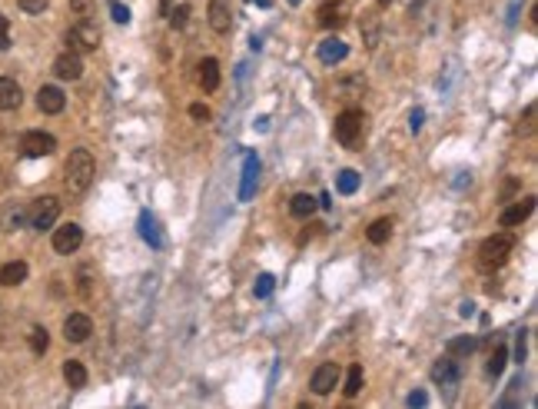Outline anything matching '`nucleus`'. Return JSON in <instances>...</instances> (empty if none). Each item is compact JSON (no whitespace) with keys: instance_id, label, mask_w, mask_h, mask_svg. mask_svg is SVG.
<instances>
[{"instance_id":"1","label":"nucleus","mask_w":538,"mask_h":409,"mask_svg":"<svg viewBox=\"0 0 538 409\" xmlns=\"http://www.w3.org/2000/svg\"><path fill=\"white\" fill-rule=\"evenodd\" d=\"M93 173H96V163L93 156H90V150H70L67 156V166H64V183H67V193L70 196H80L87 193L90 183H93Z\"/></svg>"},{"instance_id":"2","label":"nucleus","mask_w":538,"mask_h":409,"mask_svg":"<svg viewBox=\"0 0 538 409\" xmlns=\"http://www.w3.org/2000/svg\"><path fill=\"white\" fill-rule=\"evenodd\" d=\"M515 233H509V230H502V233L489 236L485 243L479 246V256H475V263H479L482 273H495L502 270V266L509 263V256L515 253Z\"/></svg>"},{"instance_id":"3","label":"nucleus","mask_w":538,"mask_h":409,"mask_svg":"<svg viewBox=\"0 0 538 409\" xmlns=\"http://www.w3.org/2000/svg\"><path fill=\"white\" fill-rule=\"evenodd\" d=\"M333 133L346 150H359L365 140V113L362 110H342L333 123Z\"/></svg>"},{"instance_id":"4","label":"nucleus","mask_w":538,"mask_h":409,"mask_svg":"<svg viewBox=\"0 0 538 409\" xmlns=\"http://www.w3.org/2000/svg\"><path fill=\"white\" fill-rule=\"evenodd\" d=\"M57 216H60V200L57 196H40V200H34L27 210V223L34 226V230H50V226L57 223Z\"/></svg>"},{"instance_id":"5","label":"nucleus","mask_w":538,"mask_h":409,"mask_svg":"<svg viewBox=\"0 0 538 409\" xmlns=\"http://www.w3.org/2000/svg\"><path fill=\"white\" fill-rule=\"evenodd\" d=\"M67 44H70V50H73V54H93V50L100 47V30H96L93 24L83 17L77 27H70Z\"/></svg>"},{"instance_id":"6","label":"nucleus","mask_w":538,"mask_h":409,"mask_svg":"<svg viewBox=\"0 0 538 409\" xmlns=\"http://www.w3.org/2000/svg\"><path fill=\"white\" fill-rule=\"evenodd\" d=\"M57 150V140L54 133H44V130H27V133L20 136V153L30 156V160H37V156H50Z\"/></svg>"},{"instance_id":"7","label":"nucleus","mask_w":538,"mask_h":409,"mask_svg":"<svg viewBox=\"0 0 538 409\" xmlns=\"http://www.w3.org/2000/svg\"><path fill=\"white\" fill-rule=\"evenodd\" d=\"M316 20H319V27H326V30L346 27V20H349V4H346V0H326V4L316 10Z\"/></svg>"},{"instance_id":"8","label":"nucleus","mask_w":538,"mask_h":409,"mask_svg":"<svg viewBox=\"0 0 538 409\" xmlns=\"http://www.w3.org/2000/svg\"><path fill=\"white\" fill-rule=\"evenodd\" d=\"M336 386H339V366L336 363H319L313 380H309V390L316 393V396H329Z\"/></svg>"},{"instance_id":"9","label":"nucleus","mask_w":538,"mask_h":409,"mask_svg":"<svg viewBox=\"0 0 538 409\" xmlns=\"http://www.w3.org/2000/svg\"><path fill=\"white\" fill-rule=\"evenodd\" d=\"M80 243H83V230H80L77 223H64L54 230V250H57V253H64V256L77 253Z\"/></svg>"},{"instance_id":"10","label":"nucleus","mask_w":538,"mask_h":409,"mask_svg":"<svg viewBox=\"0 0 538 409\" xmlns=\"http://www.w3.org/2000/svg\"><path fill=\"white\" fill-rule=\"evenodd\" d=\"M532 210H535V196H525V200H515V203H509L505 210H502V216H499L502 230L522 226V223H525V220L532 216Z\"/></svg>"},{"instance_id":"11","label":"nucleus","mask_w":538,"mask_h":409,"mask_svg":"<svg viewBox=\"0 0 538 409\" xmlns=\"http://www.w3.org/2000/svg\"><path fill=\"white\" fill-rule=\"evenodd\" d=\"M256 180H260V160H256V153H246V160H243L240 203H250L253 196H256Z\"/></svg>"},{"instance_id":"12","label":"nucleus","mask_w":538,"mask_h":409,"mask_svg":"<svg viewBox=\"0 0 538 409\" xmlns=\"http://www.w3.org/2000/svg\"><path fill=\"white\" fill-rule=\"evenodd\" d=\"M206 17H210V27L216 30V34H230L233 27V4L230 0H210V10H206Z\"/></svg>"},{"instance_id":"13","label":"nucleus","mask_w":538,"mask_h":409,"mask_svg":"<svg viewBox=\"0 0 538 409\" xmlns=\"http://www.w3.org/2000/svg\"><path fill=\"white\" fill-rule=\"evenodd\" d=\"M93 333V320H90L87 313H70L67 320H64V336L67 343H83Z\"/></svg>"},{"instance_id":"14","label":"nucleus","mask_w":538,"mask_h":409,"mask_svg":"<svg viewBox=\"0 0 538 409\" xmlns=\"http://www.w3.org/2000/svg\"><path fill=\"white\" fill-rule=\"evenodd\" d=\"M54 74H57L60 80H80V77H83V64H80V54H73V50L60 54V57L54 60Z\"/></svg>"},{"instance_id":"15","label":"nucleus","mask_w":538,"mask_h":409,"mask_svg":"<svg viewBox=\"0 0 538 409\" xmlns=\"http://www.w3.org/2000/svg\"><path fill=\"white\" fill-rule=\"evenodd\" d=\"M37 107L54 117V113H60V110L67 107V97H64V90L60 87H40L37 90Z\"/></svg>"},{"instance_id":"16","label":"nucleus","mask_w":538,"mask_h":409,"mask_svg":"<svg viewBox=\"0 0 538 409\" xmlns=\"http://www.w3.org/2000/svg\"><path fill=\"white\" fill-rule=\"evenodd\" d=\"M432 380L442 386V390H452L455 383H459V363L452 360V356H445V360H439L432 366Z\"/></svg>"},{"instance_id":"17","label":"nucleus","mask_w":538,"mask_h":409,"mask_svg":"<svg viewBox=\"0 0 538 409\" xmlns=\"http://www.w3.org/2000/svg\"><path fill=\"white\" fill-rule=\"evenodd\" d=\"M24 103V90L14 77H0V110H17Z\"/></svg>"},{"instance_id":"18","label":"nucleus","mask_w":538,"mask_h":409,"mask_svg":"<svg viewBox=\"0 0 538 409\" xmlns=\"http://www.w3.org/2000/svg\"><path fill=\"white\" fill-rule=\"evenodd\" d=\"M346 54H349V47L339 37H326L323 44H319V60H323V64H329V67H333V64H339V60H346Z\"/></svg>"},{"instance_id":"19","label":"nucleus","mask_w":538,"mask_h":409,"mask_svg":"<svg viewBox=\"0 0 538 409\" xmlns=\"http://www.w3.org/2000/svg\"><path fill=\"white\" fill-rule=\"evenodd\" d=\"M200 87L206 90V94H213V90L220 87V64L213 57H206V60H200Z\"/></svg>"},{"instance_id":"20","label":"nucleus","mask_w":538,"mask_h":409,"mask_svg":"<svg viewBox=\"0 0 538 409\" xmlns=\"http://www.w3.org/2000/svg\"><path fill=\"white\" fill-rule=\"evenodd\" d=\"M64 380H67L70 390H83L87 386V366L80 360H67L64 363Z\"/></svg>"},{"instance_id":"21","label":"nucleus","mask_w":538,"mask_h":409,"mask_svg":"<svg viewBox=\"0 0 538 409\" xmlns=\"http://www.w3.org/2000/svg\"><path fill=\"white\" fill-rule=\"evenodd\" d=\"M27 280V263L24 260H14V263L0 266V286H20Z\"/></svg>"},{"instance_id":"22","label":"nucleus","mask_w":538,"mask_h":409,"mask_svg":"<svg viewBox=\"0 0 538 409\" xmlns=\"http://www.w3.org/2000/svg\"><path fill=\"white\" fill-rule=\"evenodd\" d=\"M389 236H392V220H389V216H379V220H372V223H369V230H365V240H369V243H375V246H382Z\"/></svg>"},{"instance_id":"23","label":"nucleus","mask_w":538,"mask_h":409,"mask_svg":"<svg viewBox=\"0 0 538 409\" xmlns=\"http://www.w3.org/2000/svg\"><path fill=\"white\" fill-rule=\"evenodd\" d=\"M316 196H309V193H296L293 200H289V213L299 216V220H309V216L316 213Z\"/></svg>"},{"instance_id":"24","label":"nucleus","mask_w":538,"mask_h":409,"mask_svg":"<svg viewBox=\"0 0 538 409\" xmlns=\"http://www.w3.org/2000/svg\"><path fill=\"white\" fill-rule=\"evenodd\" d=\"M140 236H143L146 243L153 246V250H160V246H163V236H160V226H156V220L150 213H140Z\"/></svg>"},{"instance_id":"25","label":"nucleus","mask_w":538,"mask_h":409,"mask_svg":"<svg viewBox=\"0 0 538 409\" xmlns=\"http://www.w3.org/2000/svg\"><path fill=\"white\" fill-rule=\"evenodd\" d=\"M475 353V336H452L449 340V356L459 360V356H472Z\"/></svg>"},{"instance_id":"26","label":"nucleus","mask_w":538,"mask_h":409,"mask_svg":"<svg viewBox=\"0 0 538 409\" xmlns=\"http://www.w3.org/2000/svg\"><path fill=\"white\" fill-rule=\"evenodd\" d=\"M336 190L342 196H352L359 190V173L356 170H339V176H336Z\"/></svg>"},{"instance_id":"27","label":"nucleus","mask_w":538,"mask_h":409,"mask_svg":"<svg viewBox=\"0 0 538 409\" xmlns=\"http://www.w3.org/2000/svg\"><path fill=\"white\" fill-rule=\"evenodd\" d=\"M505 363H509V350H505V346H495V350H492V356H489V366H485V373H489V376H502V373H505Z\"/></svg>"},{"instance_id":"28","label":"nucleus","mask_w":538,"mask_h":409,"mask_svg":"<svg viewBox=\"0 0 538 409\" xmlns=\"http://www.w3.org/2000/svg\"><path fill=\"white\" fill-rule=\"evenodd\" d=\"M362 366H359V363H352V366H349V376H346V386H342V393H346V396H359V393H362Z\"/></svg>"},{"instance_id":"29","label":"nucleus","mask_w":538,"mask_h":409,"mask_svg":"<svg viewBox=\"0 0 538 409\" xmlns=\"http://www.w3.org/2000/svg\"><path fill=\"white\" fill-rule=\"evenodd\" d=\"M47 346H50L47 330H44V326H34V330H30V350L37 353V356H44V353H47Z\"/></svg>"},{"instance_id":"30","label":"nucleus","mask_w":538,"mask_h":409,"mask_svg":"<svg viewBox=\"0 0 538 409\" xmlns=\"http://www.w3.org/2000/svg\"><path fill=\"white\" fill-rule=\"evenodd\" d=\"M20 223H27V210H24V206H10V210H4V226H7V230H17Z\"/></svg>"},{"instance_id":"31","label":"nucleus","mask_w":538,"mask_h":409,"mask_svg":"<svg viewBox=\"0 0 538 409\" xmlns=\"http://www.w3.org/2000/svg\"><path fill=\"white\" fill-rule=\"evenodd\" d=\"M273 286H276L273 273H260V276H256V286H253V296H256V300H266L269 293H273Z\"/></svg>"},{"instance_id":"32","label":"nucleus","mask_w":538,"mask_h":409,"mask_svg":"<svg viewBox=\"0 0 538 409\" xmlns=\"http://www.w3.org/2000/svg\"><path fill=\"white\" fill-rule=\"evenodd\" d=\"M519 133H535V103H529L525 107V113H522V120H519Z\"/></svg>"},{"instance_id":"33","label":"nucleus","mask_w":538,"mask_h":409,"mask_svg":"<svg viewBox=\"0 0 538 409\" xmlns=\"http://www.w3.org/2000/svg\"><path fill=\"white\" fill-rule=\"evenodd\" d=\"M166 17H170V24H173L176 30H180V27H186V17H190V4H180V7H176V10H170Z\"/></svg>"},{"instance_id":"34","label":"nucleus","mask_w":538,"mask_h":409,"mask_svg":"<svg viewBox=\"0 0 538 409\" xmlns=\"http://www.w3.org/2000/svg\"><path fill=\"white\" fill-rule=\"evenodd\" d=\"M362 24H365V44H369V47H375V30H379V17L365 14Z\"/></svg>"},{"instance_id":"35","label":"nucleus","mask_w":538,"mask_h":409,"mask_svg":"<svg viewBox=\"0 0 538 409\" xmlns=\"http://www.w3.org/2000/svg\"><path fill=\"white\" fill-rule=\"evenodd\" d=\"M17 4H20V10H24V14H44L50 0H17Z\"/></svg>"},{"instance_id":"36","label":"nucleus","mask_w":538,"mask_h":409,"mask_svg":"<svg viewBox=\"0 0 538 409\" xmlns=\"http://www.w3.org/2000/svg\"><path fill=\"white\" fill-rule=\"evenodd\" d=\"M70 10H73L77 17H90V10H93V0H70Z\"/></svg>"},{"instance_id":"37","label":"nucleus","mask_w":538,"mask_h":409,"mask_svg":"<svg viewBox=\"0 0 538 409\" xmlns=\"http://www.w3.org/2000/svg\"><path fill=\"white\" fill-rule=\"evenodd\" d=\"M10 47V20L0 14V50Z\"/></svg>"},{"instance_id":"38","label":"nucleus","mask_w":538,"mask_h":409,"mask_svg":"<svg viewBox=\"0 0 538 409\" xmlns=\"http://www.w3.org/2000/svg\"><path fill=\"white\" fill-rule=\"evenodd\" d=\"M110 10H113V20H116V24H130V10H126L120 0H113V7H110Z\"/></svg>"},{"instance_id":"39","label":"nucleus","mask_w":538,"mask_h":409,"mask_svg":"<svg viewBox=\"0 0 538 409\" xmlns=\"http://www.w3.org/2000/svg\"><path fill=\"white\" fill-rule=\"evenodd\" d=\"M190 117H193V120H210V107H203V103H193V107H190Z\"/></svg>"},{"instance_id":"40","label":"nucleus","mask_w":538,"mask_h":409,"mask_svg":"<svg viewBox=\"0 0 538 409\" xmlns=\"http://www.w3.org/2000/svg\"><path fill=\"white\" fill-rule=\"evenodd\" d=\"M422 110H412V117H409V127H412V133H419V130H422Z\"/></svg>"},{"instance_id":"41","label":"nucleus","mask_w":538,"mask_h":409,"mask_svg":"<svg viewBox=\"0 0 538 409\" xmlns=\"http://www.w3.org/2000/svg\"><path fill=\"white\" fill-rule=\"evenodd\" d=\"M429 403V396H425L422 390H415V393H409V406H425Z\"/></svg>"},{"instance_id":"42","label":"nucleus","mask_w":538,"mask_h":409,"mask_svg":"<svg viewBox=\"0 0 538 409\" xmlns=\"http://www.w3.org/2000/svg\"><path fill=\"white\" fill-rule=\"evenodd\" d=\"M515 360H525V333H519V343H515Z\"/></svg>"},{"instance_id":"43","label":"nucleus","mask_w":538,"mask_h":409,"mask_svg":"<svg viewBox=\"0 0 538 409\" xmlns=\"http://www.w3.org/2000/svg\"><path fill=\"white\" fill-rule=\"evenodd\" d=\"M170 10H173V0H160V14H163V17L170 14Z\"/></svg>"},{"instance_id":"44","label":"nucleus","mask_w":538,"mask_h":409,"mask_svg":"<svg viewBox=\"0 0 538 409\" xmlns=\"http://www.w3.org/2000/svg\"><path fill=\"white\" fill-rule=\"evenodd\" d=\"M250 4H260V7H269V4H273V0H250Z\"/></svg>"},{"instance_id":"45","label":"nucleus","mask_w":538,"mask_h":409,"mask_svg":"<svg viewBox=\"0 0 538 409\" xmlns=\"http://www.w3.org/2000/svg\"><path fill=\"white\" fill-rule=\"evenodd\" d=\"M379 4H389V0H379Z\"/></svg>"}]
</instances>
